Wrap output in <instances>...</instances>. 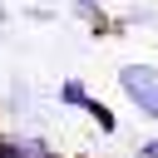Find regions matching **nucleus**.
Instances as JSON below:
<instances>
[{
    "label": "nucleus",
    "mask_w": 158,
    "mask_h": 158,
    "mask_svg": "<svg viewBox=\"0 0 158 158\" xmlns=\"http://www.w3.org/2000/svg\"><path fill=\"white\" fill-rule=\"evenodd\" d=\"M114 79H118V94H123L143 118L158 123V64H148V59H123V64L114 69Z\"/></svg>",
    "instance_id": "1"
},
{
    "label": "nucleus",
    "mask_w": 158,
    "mask_h": 158,
    "mask_svg": "<svg viewBox=\"0 0 158 158\" xmlns=\"http://www.w3.org/2000/svg\"><path fill=\"white\" fill-rule=\"evenodd\" d=\"M0 158H59L40 133H0Z\"/></svg>",
    "instance_id": "2"
},
{
    "label": "nucleus",
    "mask_w": 158,
    "mask_h": 158,
    "mask_svg": "<svg viewBox=\"0 0 158 158\" xmlns=\"http://www.w3.org/2000/svg\"><path fill=\"white\" fill-rule=\"evenodd\" d=\"M30 104H35V89H30L25 79H10V84H5V114L30 118Z\"/></svg>",
    "instance_id": "3"
},
{
    "label": "nucleus",
    "mask_w": 158,
    "mask_h": 158,
    "mask_svg": "<svg viewBox=\"0 0 158 158\" xmlns=\"http://www.w3.org/2000/svg\"><path fill=\"white\" fill-rule=\"evenodd\" d=\"M64 10H69L74 20H84L89 30H104V25H109V10H104V0H64Z\"/></svg>",
    "instance_id": "4"
},
{
    "label": "nucleus",
    "mask_w": 158,
    "mask_h": 158,
    "mask_svg": "<svg viewBox=\"0 0 158 158\" xmlns=\"http://www.w3.org/2000/svg\"><path fill=\"white\" fill-rule=\"evenodd\" d=\"M54 99H59V109H84L94 94H89V84H84V79H59Z\"/></svg>",
    "instance_id": "5"
},
{
    "label": "nucleus",
    "mask_w": 158,
    "mask_h": 158,
    "mask_svg": "<svg viewBox=\"0 0 158 158\" xmlns=\"http://www.w3.org/2000/svg\"><path fill=\"white\" fill-rule=\"evenodd\" d=\"M84 114H89L104 133H114V128H118V123H114V109H109V104H99V99H89V104H84Z\"/></svg>",
    "instance_id": "6"
},
{
    "label": "nucleus",
    "mask_w": 158,
    "mask_h": 158,
    "mask_svg": "<svg viewBox=\"0 0 158 158\" xmlns=\"http://www.w3.org/2000/svg\"><path fill=\"white\" fill-rule=\"evenodd\" d=\"M138 158H158V138H143L138 143Z\"/></svg>",
    "instance_id": "7"
},
{
    "label": "nucleus",
    "mask_w": 158,
    "mask_h": 158,
    "mask_svg": "<svg viewBox=\"0 0 158 158\" xmlns=\"http://www.w3.org/2000/svg\"><path fill=\"white\" fill-rule=\"evenodd\" d=\"M35 5H49V10H54V5H64V0H35Z\"/></svg>",
    "instance_id": "8"
},
{
    "label": "nucleus",
    "mask_w": 158,
    "mask_h": 158,
    "mask_svg": "<svg viewBox=\"0 0 158 158\" xmlns=\"http://www.w3.org/2000/svg\"><path fill=\"white\" fill-rule=\"evenodd\" d=\"M5 15H10V10H5V0H0V25H5Z\"/></svg>",
    "instance_id": "9"
},
{
    "label": "nucleus",
    "mask_w": 158,
    "mask_h": 158,
    "mask_svg": "<svg viewBox=\"0 0 158 158\" xmlns=\"http://www.w3.org/2000/svg\"><path fill=\"white\" fill-rule=\"evenodd\" d=\"M0 44H5V25H0Z\"/></svg>",
    "instance_id": "10"
}]
</instances>
